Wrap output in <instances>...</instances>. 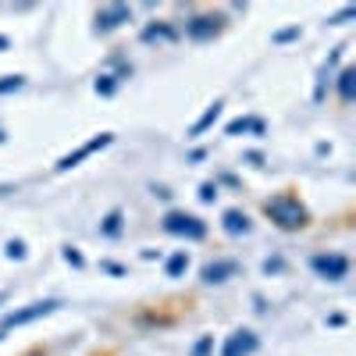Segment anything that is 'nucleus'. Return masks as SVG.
Listing matches in <instances>:
<instances>
[{"mask_svg": "<svg viewBox=\"0 0 356 356\" xmlns=\"http://www.w3.org/2000/svg\"><path fill=\"white\" fill-rule=\"evenodd\" d=\"M257 353V335L253 332H232L228 339H225V349H221V356H253Z\"/></svg>", "mask_w": 356, "mask_h": 356, "instance_id": "6", "label": "nucleus"}, {"mask_svg": "<svg viewBox=\"0 0 356 356\" xmlns=\"http://www.w3.org/2000/svg\"><path fill=\"white\" fill-rule=\"evenodd\" d=\"M235 271H239V264H235V260L207 264V267H203V282H207V285H218V282H225V278H228V275H235Z\"/></svg>", "mask_w": 356, "mask_h": 356, "instance_id": "8", "label": "nucleus"}, {"mask_svg": "<svg viewBox=\"0 0 356 356\" xmlns=\"http://www.w3.org/2000/svg\"><path fill=\"white\" fill-rule=\"evenodd\" d=\"M353 79H356L353 68H346V72L339 75V93H342V100H353Z\"/></svg>", "mask_w": 356, "mask_h": 356, "instance_id": "14", "label": "nucleus"}, {"mask_svg": "<svg viewBox=\"0 0 356 356\" xmlns=\"http://www.w3.org/2000/svg\"><path fill=\"white\" fill-rule=\"evenodd\" d=\"M65 260L75 264V267H82V253H75V250H65Z\"/></svg>", "mask_w": 356, "mask_h": 356, "instance_id": "22", "label": "nucleus"}, {"mask_svg": "<svg viewBox=\"0 0 356 356\" xmlns=\"http://www.w3.org/2000/svg\"><path fill=\"white\" fill-rule=\"evenodd\" d=\"M214 33H221V18L218 15H203V18H193L189 22V36H196V40H207V36H214Z\"/></svg>", "mask_w": 356, "mask_h": 356, "instance_id": "9", "label": "nucleus"}, {"mask_svg": "<svg viewBox=\"0 0 356 356\" xmlns=\"http://www.w3.org/2000/svg\"><path fill=\"white\" fill-rule=\"evenodd\" d=\"M118 228H122V214H118V211H114V214L107 218V225H104V232H107V235H118Z\"/></svg>", "mask_w": 356, "mask_h": 356, "instance_id": "17", "label": "nucleus"}, {"mask_svg": "<svg viewBox=\"0 0 356 356\" xmlns=\"http://www.w3.org/2000/svg\"><path fill=\"white\" fill-rule=\"evenodd\" d=\"M214 196H218V186H211V182L200 189V200H203V203H214Z\"/></svg>", "mask_w": 356, "mask_h": 356, "instance_id": "19", "label": "nucleus"}, {"mask_svg": "<svg viewBox=\"0 0 356 356\" xmlns=\"http://www.w3.org/2000/svg\"><path fill=\"white\" fill-rule=\"evenodd\" d=\"M292 36H300V29H285V33H278V43H285V40H292Z\"/></svg>", "mask_w": 356, "mask_h": 356, "instance_id": "23", "label": "nucleus"}, {"mask_svg": "<svg viewBox=\"0 0 356 356\" xmlns=\"http://www.w3.org/2000/svg\"><path fill=\"white\" fill-rule=\"evenodd\" d=\"M129 18H132V11H129L125 4H111V8H104V11L97 15V29H100V33H111V29L125 25Z\"/></svg>", "mask_w": 356, "mask_h": 356, "instance_id": "7", "label": "nucleus"}, {"mask_svg": "<svg viewBox=\"0 0 356 356\" xmlns=\"http://www.w3.org/2000/svg\"><path fill=\"white\" fill-rule=\"evenodd\" d=\"M57 307V300H43V303H29V307H22V310H15V314H8L4 317V324H0V332L8 335V328H22V324H33V321H40V317H47V314H54Z\"/></svg>", "mask_w": 356, "mask_h": 356, "instance_id": "2", "label": "nucleus"}, {"mask_svg": "<svg viewBox=\"0 0 356 356\" xmlns=\"http://www.w3.org/2000/svg\"><path fill=\"white\" fill-rule=\"evenodd\" d=\"M164 228L171 232V235H186V239H203L207 235V225L200 221V218H193V214H168L164 218Z\"/></svg>", "mask_w": 356, "mask_h": 356, "instance_id": "3", "label": "nucleus"}, {"mask_svg": "<svg viewBox=\"0 0 356 356\" xmlns=\"http://www.w3.org/2000/svg\"><path fill=\"white\" fill-rule=\"evenodd\" d=\"M8 257H11V260H22V257H25V246H22V243H8Z\"/></svg>", "mask_w": 356, "mask_h": 356, "instance_id": "21", "label": "nucleus"}, {"mask_svg": "<svg viewBox=\"0 0 356 356\" xmlns=\"http://www.w3.org/2000/svg\"><path fill=\"white\" fill-rule=\"evenodd\" d=\"M22 86H25L22 75H4L0 79V93H15V89H22Z\"/></svg>", "mask_w": 356, "mask_h": 356, "instance_id": "15", "label": "nucleus"}, {"mask_svg": "<svg viewBox=\"0 0 356 356\" xmlns=\"http://www.w3.org/2000/svg\"><path fill=\"white\" fill-rule=\"evenodd\" d=\"M250 129H253V132H264V125H260V122H250V118H239V122H232V125H228V136H239V132H250Z\"/></svg>", "mask_w": 356, "mask_h": 356, "instance_id": "12", "label": "nucleus"}, {"mask_svg": "<svg viewBox=\"0 0 356 356\" xmlns=\"http://www.w3.org/2000/svg\"><path fill=\"white\" fill-rule=\"evenodd\" d=\"M111 139H114L111 132H100L97 139H89L86 146H79L75 154H68V157H61V161H57V171H68V168H75V164H79V161H86L89 154H97V150H104V146H107Z\"/></svg>", "mask_w": 356, "mask_h": 356, "instance_id": "5", "label": "nucleus"}, {"mask_svg": "<svg viewBox=\"0 0 356 356\" xmlns=\"http://www.w3.org/2000/svg\"><path fill=\"white\" fill-rule=\"evenodd\" d=\"M264 214L271 218L278 228H285V232H300V228L307 225L303 203L296 200V196H289V193H282V196H275V200H267V203H264Z\"/></svg>", "mask_w": 356, "mask_h": 356, "instance_id": "1", "label": "nucleus"}, {"mask_svg": "<svg viewBox=\"0 0 356 356\" xmlns=\"http://www.w3.org/2000/svg\"><path fill=\"white\" fill-rule=\"evenodd\" d=\"M0 303H4V296H0Z\"/></svg>", "mask_w": 356, "mask_h": 356, "instance_id": "27", "label": "nucleus"}, {"mask_svg": "<svg viewBox=\"0 0 356 356\" xmlns=\"http://www.w3.org/2000/svg\"><path fill=\"white\" fill-rule=\"evenodd\" d=\"M225 232L228 235H246L250 232V218L243 211H225Z\"/></svg>", "mask_w": 356, "mask_h": 356, "instance_id": "11", "label": "nucleus"}, {"mask_svg": "<svg viewBox=\"0 0 356 356\" xmlns=\"http://www.w3.org/2000/svg\"><path fill=\"white\" fill-rule=\"evenodd\" d=\"M143 40L146 43H154V40H175V33H171V29H157L154 25V29H146V33H143Z\"/></svg>", "mask_w": 356, "mask_h": 356, "instance_id": "16", "label": "nucleus"}, {"mask_svg": "<svg viewBox=\"0 0 356 356\" xmlns=\"http://www.w3.org/2000/svg\"><path fill=\"white\" fill-rule=\"evenodd\" d=\"M0 50H8V40L4 36H0Z\"/></svg>", "mask_w": 356, "mask_h": 356, "instance_id": "24", "label": "nucleus"}, {"mask_svg": "<svg viewBox=\"0 0 356 356\" xmlns=\"http://www.w3.org/2000/svg\"><path fill=\"white\" fill-rule=\"evenodd\" d=\"M0 143H8V132L4 129H0Z\"/></svg>", "mask_w": 356, "mask_h": 356, "instance_id": "25", "label": "nucleus"}, {"mask_svg": "<svg viewBox=\"0 0 356 356\" xmlns=\"http://www.w3.org/2000/svg\"><path fill=\"white\" fill-rule=\"evenodd\" d=\"M97 93H104V97H107V93H114V82H111V75H104V79L97 82Z\"/></svg>", "mask_w": 356, "mask_h": 356, "instance_id": "20", "label": "nucleus"}, {"mask_svg": "<svg viewBox=\"0 0 356 356\" xmlns=\"http://www.w3.org/2000/svg\"><path fill=\"white\" fill-rule=\"evenodd\" d=\"M211 346H214V339H211V335L200 339V342H196V349H193V356H207V353H211Z\"/></svg>", "mask_w": 356, "mask_h": 356, "instance_id": "18", "label": "nucleus"}, {"mask_svg": "<svg viewBox=\"0 0 356 356\" xmlns=\"http://www.w3.org/2000/svg\"><path fill=\"white\" fill-rule=\"evenodd\" d=\"M314 271L321 278H328V282H339V278L349 275V260L342 253H317L314 257Z\"/></svg>", "mask_w": 356, "mask_h": 356, "instance_id": "4", "label": "nucleus"}, {"mask_svg": "<svg viewBox=\"0 0 356 356\" xmlns=\"http://www.w3.org/2000/svg\"><path fill=\"white\" fill-rule=\"evenodd\" d=\"M221 107H225V104H221V100H214L211 107H207V111H203V118H200V122H196V125L189 129V136H203V132H207V129H211V125L218 122V118H221Z\"/></svg>", "mask_w": 356, "mask_h": 356, "instance_id": "10", "label": "nucleus"}, {"mask_svg": "<svg viewBox=\"0 0 356 356\" xmlns=\"http://www.w3.org/2000/svg\"><path fill=\"white\" fill-rule=\"evenodd\" d=\"M33 356H43V353H33Z\"/></svg>", "mask_w": 356, "mask_h": 356, "instance_id": "26", "label": "nucleus"}, {"mask_svg": "<svg viewBox=\"0 0 356 356\" xmlns=\"http://www.w3.org/2000/svg\"><path fill=\"white\" fill-rule=\"evenodd\" d=\"M186 267H189V257H186V253H175V257L168 260V278H178Z\"/></svg>", "mask_w": 356, "mask_h": 356, "instance_id": "13", "label": "nucleus"}]
</instances>
